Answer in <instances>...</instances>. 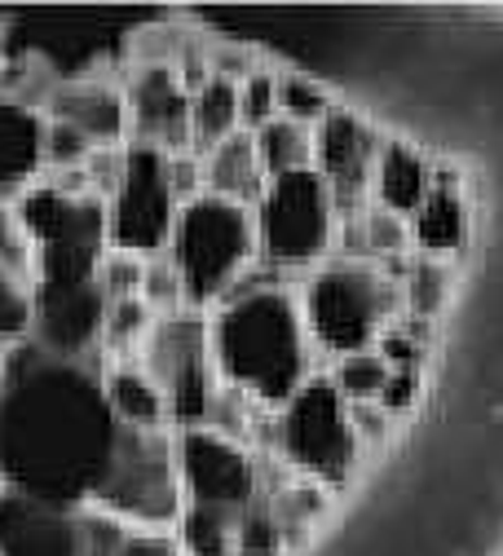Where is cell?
Instances as JSON below:
<instances>
[{"instance_id": "obj_1", "label": "cell", "mask_w": 503, "mask_h": 556, "mask_svg": "<svg viewBox=\"0 0 503 556\" xmlns=\"http://www.w3.org/2000/svg\"><path fill=\"white\" fill-rule=\"evenodd\" d=\"M106 367L58 363L36 344L5 350L0 371V477L10 491L93 508L120 451V420L102 389Z\"/></svg>"}, {"instance_id": "obj_2", "label": "cell", "mask_w": 503, "mask_h": 556, "mask_svg": "<svg viewBox=\"0 0 503 556\" xmlns=\"http://www.w3.org/2000/svg\"><path fill=\"white\" fill-rule=\"evenodd\" d=\"M208 350L217 380L265 415L287 406L318 376L301 296L278 278L243 283L208 314Z\"/></svg>"}, {"instance_id": "obj_3", "label": "cell", "mask_w": 503, "mask_h": 556, "mask_svg": "<svg viewBox=\"0 0 503 556\" xmlns=\"http://www.w3.org/2000/svg\"><path fill=\"white\" fill-rule=\"evenodd\" d=\"M164 256L181 274L186 305L194 314H212L243 283H252V269L261 265L256 213L222 194H199L181 203Z\"/></svg>"}, {"instance_id": "obj_4", "label": "cell", "mask_w": 503, "mask_h": 556, "mask_svg": "<svg viewBox=\"0 0 503 556\" xmlns=\"http://www.w3.org/2000/svg\"><path fill=\"white\" fill-rule=\"evenodd\" d=\"M301 314L318 358H349L376 350L380 336L402 318L398 278L376 261H327L301 278Z\"/></svg>"}, {"instance_id": "obj_5", "label": "cell", "mask_w": 503, "mask_h": 556, "mask_svg": "<svg viewBox=\"0 0 503 556\" xmlns=\"http://www.w3.org/2000/svg\"><path fill=\"white\" fill-rule=\"evenodd\" d=\"M252 213H256L261 265L274 278H287V274L310 278L314 269L336 261L344 217L331 186L314 168L265 181Z\"/></svg>"}, {"instance_id": "obj_6", "label": "cell", "mask_w": 503, "mask_h": 556, "mask_svg": "<svg viewBox=\"0 0 503 556\" xmlns=\"http://www.w3.org/2000/svg\"><path fill=\"white\" fill-rule=\"evenodd\" d=\"M269 451L278 455L282 472L318 481L327 491L353 481L367 459V451L353 438L349 402L327 371H318L292 402L269 415Z\"/></svg>"}, {"instance_id": "obj_7", "label": "cell", "mask_w": 503, "mask_h": 556, "mask_svg": "<svg viewBox=\"0 0 503 556\" xmlns=\"http://www.w3.org/2000/svg\"><path fill=\"white\" fill-rule=\"evenodd\" d=\"M14 213L36 243V283L98 278V265L111 252L106 203L98 194H71L53 181H40L14 203Z\"/></svg>"}, {"instance_id": "obj_8", "label": "cell", "mask_w": 503, "mask_h": 556, "mask_svg": "<svg viewBox=\"0 0 503 556\" xmlns=\"http://www.w3.org/2000/svg\"><path fill=\"white\" fill-rule=\"evenodd\" d=\"M93 508L120 517L128 530H177L186 495L173 433H124Z\"/></svg>"}, {"instance_id": "obj_9", "label": "cell", "mask_w": 503, "mask_h": 556, "mask_svg": "<svg viewBox=\"0 0 503 556\" xmlns=\"http://www.w3.org/2000/svg\"><path fill=\"white\" fill-rule=\"evenodd\" d=\"M137 363L160 380L168 410H173V433L208 425V410L222 393L212 350H208V314L181 309V314L160 318L151 331V344L141 350Z\"/></svg>"}, {"instance_id": "obj_10", "label": "cell", "mask_w": 503, "mask_h": 556, "mask_svg": "<svg viewBox=\"0 0 503 556\" xmlns=\"http://www.w3.org/2000/svg\"><path fill=\"white\" fill-rule=\"evenodd\" d=\"M181 203L168 186V155L155 147L128 142L124 177L106 199V239L115 252L133 256H164Z\"/></svg>"}, {"instance_id": "obj_11", "label": "cell", "mask_w": 503, "mask_h": 556, "mask_svg": "<svg viewBox=\"0 0 503 556\" xmlns=\"http://www.w3.org/2000/svg\"><path fill=\"white\" fill-rule=\"evenodd\" d=\"M173 451L186 508H217L243 517L252 504L265 500V468L248 442L217 429H181L173 433Z\"/></svg>"}, {"instance_id": "obj_12", "label": "cell", "mask_w": 503, "mask_h": 556, "mask_svg": "<svg viewBox=\"0 0 503 556\" xmlns=\"http://www.w3.org/2000/svg\"><path fill=\"white\" fill-rule=\"evenodd\" d=\"M36 323L32 344L58 363L102 367V327H106V296L98 292V278L76 283H36Z\"/></svg>"}, {"instance_id": "obj_13", "label": "cell", "mask_w": 503, "mask_h": 556, "mask_svg": "<svg viewBox=\"0 0 503 556\" xmlns=\"http://www.w3.org/2000/svg\"><path fill=\"white\" fill-rule=\"evenodd\" d=\"M385 137L372 119L349 106H336L323 124H314V173L331 186L340 217H357L372 203V177Z\"/></svg>"}, {"instance_id": "obj_14", "label": "cell", "mask_w": 503, "mask_h": 556, "mask_svg": "<svg viewBox=\"0 0 503 556\" xmlns=\"http://www.w3.org/2000/svg\"><path fill=\"white\" fill-rule=\"evenodd\" d=\"M124 98H128V142L155 147L164 155L194 151L190 89L173 62H141L124 80Z\"/></svg>"}, {"instance_id": "obj_15", "label": "cell", "mask_w": 503, "mask_h": 556, "mask_svg": "<svg viewBox=\"0 0 503 556\" xmlns=\"http://www.w3.org/2000/svg\"><path fill=\"white\" fill-rule=\"evenodd\" d=\"M0 556H89L85 508L0 491Z\"/></svg>"}, {"instance_id": "obj_16", "label": "cell", "mask_w": 503, "mask_h": 556, "mask_svg": "<svg viewBox=\"0 0 503 556\" xmlns=\"http://www.w3.org/2000/svg\"><path fill=\"white\" fill-rule=\"evenodd\" d=\"M45 115L76 128L85 142L102 147H128V98L111 80H66L53 85Z\"/></svg>"}, {"instance_id": "obj_17", "label": "cell", "mask_w": 503, "mask_h": 556, "mask_svg": "<svg viewBox=\"0 0 503 556\" xmlns=\"http://www.w3.org/2000/svg\"><path fill=\"white\" fill-rule=\"evenodd\" d=\"M45 111L0 93V203H18L45 181Z\"/></svg>"}, {"instance_id": "obj_18", "label": "cell", "mask_w": 503, "mask_h": 556, "mask_svg": "<svg viewBox=\"0 0 503 556\" xmlns=\"http://www.w3.org/2000/svg\"><path fill=\"white\" fill-rule=\"evenodd\" d=\"M473 235V207H468V194L464 186L451 177V173H438L433 190L419 203V213L411 217V243H415V256H428V261H447L464 252Z\"/></svg>"}, {"instance_id": "obj_19", "label": "cell", "mask_w": 503, "mask_h": 556, "mask_svg": "<svg viewBox=\"0 0 503 556\" xmlns=\"http://www.w3.org/2000/svg\"><path fill=\"white\" fill-rule=\"evenodd\" d=\"M433 181H438V168L419 147H411L406 137H385L376 177H372V203L411 222L419 213V203L428 199V190H433Z\"/></svg>"}, {"instance_id": "obj_20", "label": "cell", "mask_w": 503, "mask_h": 556, "mask_svg": "<svg viewBox=\"0 0 503 556\" xmlns=\"http://www.w3.org/2000/svg\"><path fill=\"white\" fill-rule=\"evenodd\" d=\"M106 406L124 433H173V410L160 380L141 363H106L102 371Z\"/></svg>"}, {"instance_id": "obj_21", "label": "cell", "mask_w": 503, "mask_h": 556, "mask_svg": "<svg viewBox=\"0 0 503 556\" xmlns=\"http://www.w3.org/2000/svg\"><path fill=\"white\" fill-rule=\"evenodd\" d=\"M265 181L269 177H265L261 155H256V137L243 132V128L235 137H226L222 147L203 151V190L208 194H222V199H235V203L256 207Z\"/></svg>"}, {"instance_id": "obj_22", "label": "cell", "mask_w": 503, "mask_h": 556, "mask_svg": "<svg viewBox=\"0 0 503 556\" xmlns=\"http://www.w3.org/2000/svg\"><path fill=\"white\" fill-rule=\"evenodd\" d=\"M239 124V85L222 80V76H208L194 93H190V137H194V151H212L222 147L226 137H235Z\"/></svg>"}, {"instance_id": "obj_23", "label": "cell", "mask_w": 503, "mask_h": 556, "mask_svg": "<svg viewBox=\"0 0 503 556\" xmlns=\"http://www.w3.org/2000/svg\"><path fill=\"white\" fill-rule=\"evenodd\" d=\"M256 137V155H261V168L265 177H287V173H305L314 168V128L310 124H297V119H274L265 124Z\"/></svg>"}, {"instance_id": "obj_24", "label": "cell", "mask_w": 503, "mask_h": 556, "mask_svg": "<svg viewBox=\"0 0 503 556\" xmlns=\"http://www.w3.org/2000/svg\"><path fill=\"white\" fill-rule=\"evenodd\" d=\"M398 288H402V314L433 327V318H442V309L451 301V265L428 261V256H411L402 278H398Z\"/></svg>"}, {"instance_id": "obj_25", "label": "cell", "mask_w": 503, "mask_h": 556, "mask_svg": "<svg viewBox=\"0 0 503 556\" xmlns=\"http://www.w3.org/2000/svg\"><path fill=\"white\" fill-rule=\"evenodd\" d=\"M155 323H160V314L141 296L111 301L106 305V327H102V354H106V363H137L141 350L151 344Z\"/></svg>"}, {"instance_id": "obj_26", "label": "cell", "mask_w": 503, "mask_h": 556, "mask_svg": "<svg viewBox=\"0 0 503 556\" xmlns=\"http://www.w3.org/2000/svg\"><path fill=\"white\" fill-rule=\"evenodd\" d=\"M173 534L186 556H239V517L235 513L186 508Z\"/></svg>"}, {"instance_id": "obj_27", "label": "cell", "mask_w": 503, "mask_h": 556, "mask_svg": "<svg viewBox=\"0 0 503 556\" xmlns=\"http://www.w3.org/2000/svg\"><path fill=\"white\" fill-rule=\"evenodd\" d=\"M353 222H357V235H363L367 261H376V265H398V261H406L415 252L411 222L398 217V213H389V207H380V203H367Z\"/></svg>"}, {"instance_id": "obj_28", "label": "cell", "mask_w": 503, "mask_h": 556, "mask_svg": "<svg viewBox=\"0 0 503 556\" xmlns=\"http://www.w3.org/2000/svg\"><path fill=\"white\" fill-rule=\"evenodd\" d=\"M327 376H331V384L340 389V397L353 406V402H380V397H385V389H389L393 367H389L376 350H363V354L336 358Z\"/></svg>"}, {"instance_id": "obj_29", "label": "cell", "mask_w": 503, "mask_h": 556, "mask_svg": "<svg viewBox=\"0 0 503 556\" xmlns=\"http://www.w3.org/2000/svg\"><path fill=\"white\" fill-rule=\"evenodd\" d=\"M336 111V98L327 93V85H318L305 72H278V115L297 119V124H323Z\"/></svg>"}, {"instance_id": "obj_30", "label": "cell", "mask_w": 503, "mask_h": 556, "mask_svg": "<svg viewBox=\"0 0 503 556\" xmlns=\"http://www.w3.org/2000/svg\"><path fill=\"white\" fill-rule=\"evenodd\" d=\"M32 323H36V296L32 283L14 278L0 265V350H14V344L32 340Z\"/></svg>"}, {"instance_id": "obj_31", "label": "cell", "mask_w": 503, "mask_h": 556, "mask_svg": "<svg viewBox=\"0 0 503 556\" xmlns=\"http://www.w3.org/2000/svg\"><path fill=\"white\" fill-rule=\"evenodd\" d=\"M428 344H433V327H428V323H415V318L402 314V318L380 336L376 354H380L393 371H424Z\"/></svg>"}, {"instance_id": "obj_32", "label": "cell", "mask_w": 503, "mask_h": 556, "mask_svg": "<svg viewBox=\"0 0 503 556\" xmlns=\"http://www.w3.org/2000/svg\"><path fill=\"white\" fill-rule=\"evenodd\" d=\"M49 119V115H45ZM93 142H85V137L76 128H66L58 119H49L45 128V173L49 177H62V173H85V164L93 160Z\"/></svg>"}, {"instance_id": "obj_33", "label": "cell", "mask_w": 503, "mask_h": 556, "mask_svg": "<svg viewBox=\"0 0 503 556\" xmlns=\"http://www.w3.org/2000/svg\"><path fill=\"white\" fill-rule=\"evenodd\" d=\"M274 119H278V72L261 66L256 76L239 85V124L243 132H261Z\"/></svg>"}, {"instance_id": "obj_34", "label": "cell", "mask_w": 503, "mask_h": 556, "mask_svg": "<svg viewBox=\"0 0 503 556\" xmlns=\"http://www.w3.org/2000/svg\"><path fill=\"white\" fill-rule=\"evenodd\" d=\"M287 552V534L269 508V500L252 504L239 517V556H282Z\"/></svg>"}, {"instance_id": "obj_35", "label": "cell", "mask_w": 503, "mask_h": 556, "mask_svg": "<svg viewBox=\"0 0 503 556\" xmlns=\"http://www.w3.org/2000/svg\"><path fill=\"white\" fill-rule=\"evenodd\" d=\"M0 265H5L14 278H23V283L36 288V243H32L27 226L18 222L14 203L0 207Z\"/></svg>"}, {"instance_id": "obj_36", "label": "cell", "mask_w": 503, "mask_h": 556, "mask_svg": "<svg viewBox=\"0 0 503 556\" xmlns=\"http://www.w3.org/2000/svg\"><path fill=\"white\" fill-rule=\"evenodd\" d=\"M147 261L151 256H133V252H106L98 265V292L111 301H133L141 296V278H147Z\"/></svg>"}, {"instance_id": "obj_37", "label": "cell", "mask_w": 503, "mask_h": 556, "mask_svg": "<svg viewBox=\"0 0 503 556\" xmlns=\"http://www.w3.org/2000/svg\"><path fill=\"white\" fill-rule=\"evenodd\" d=\"M141 301H147L160 318L190 309V305H186V288H181V274L173 269L168 256H151V261H147V278H141Z\"/></svg>"}, {"instance_id": "obj_38", "label": "cell", "mask_w": 503, "mask_h": 556, "mask_svg": "<svg viewBox=\"0 0 503 556\" xmlns=\"http://www.w3.org/2000/svg\"><path fill=\"white\" fill-rule=\"evenodd\" d=\"M349 420H353L357 446H363L367 455L380 451V446H389V438H393V429H398V420H393V415H389L380 402H353V406H349Z\"/></svg>"}, {"instance_id": "obj_39", "label": "cell", "mask_w": 503, "mask_h": 556, "mask_svg": "<svg viewBox=\"0 0 503 556\" xmlns=\"http://www.w3.org/2000/svg\"><path fill=\"white\" fill-rule=\"evenodd\" d=\"M208 72L222 76V80H230V85H243L248 76L261 72V58H256V49H248V45H217V49L208 53Z\"/></svg>"}, {"instance_id": "obj_40", "label": "cell", "mask_w": 503, "mask_h": 556, "mask_svg": "<svg viewBox=\"0 0 503 556\" xmlns=\"http://www.w3.org/2000/svg\"><path fill=\"white\" fill-rule=\"evenodd\" d=\"M168 186L177 194V203H190L203 190V155L199 151H181V155H168Z\"/></svg>"}, {"instance_id": "obj_41", "label": "cell", "mask_w": 503, "mask_h": 556, "mask_svg": "<svg viewBox=\"0 0 503 556\" xmlns=\"http://www.w3.org/2000/svg\"><path fill=\"white\" fill-rule=\"evenodd\" d=\"M419 393H424V376L419 371H393L380 406L393 415V420H402V415H411L419 406Z\"/></svg>"}, {"instance_id": "obj_42", "label": "cell", "mask_w": 503, "mask_h": 556, "mask_svg": "<svg viewBox=\"0 0 503 556\" xmlns=\"http://www.w3.org/2000/svg\"><path fill=\"white\" fill-rule=\"evenodd\" d=\"M115 556H186L173 530H128Z\"/></svg>"}, {"instance_id": "obj_43", "label": "cell", "mask_w": 503, "mask_h": 556, "mask_svg": "<svg viewBox=\"0 0 503 556\" xmlns=\"http://www.w3.org/2000/svg\"><path fill=\"white\" fill-rule=\"evenodd\" d=\"M0 371H5V350H0Z\"/></svg>"}, {"instance_id": "obj_44", "label": "cell", "mask_w": 503, "mask_h": 556, "mask_svg": "<svg viewBox=\"0 0 503 556\" xmlns=\"http://www.w3.org/2000/svg\"><path fill=\"white\" fill-rule=\"evenodd\" d=\"M0 491H5V477H0Z\"/></svg>"}, {"instance_id": "obj_45", "label": "cell", "mask_w": 503, "mask_h": 556, "mask_svg": "<svg viewBox=\"0 0 503 556\" xmlns=\"http://www.w3.org/2000/svg\"><path fill=\"white\" fill-rule=\"evenodd\" d=\"M0 207H5V203H0Z\"/></svg>"}]
</instances>
